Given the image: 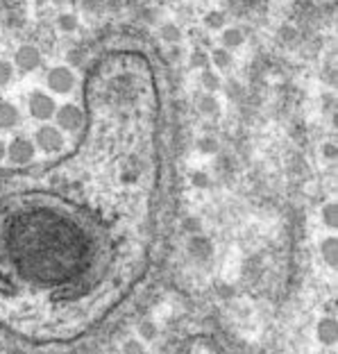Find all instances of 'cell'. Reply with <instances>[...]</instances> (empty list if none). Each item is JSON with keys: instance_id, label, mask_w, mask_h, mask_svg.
Here are the masks:
<instances>
[{"instance_id": "6da1fadb", "label": "cell", "mask_w": 338, "mask_h": 354, "mask_svg": "<svg viewBox=\"0 0 338 354\" xmlns=\"http://www.w3.org/2000/svg\"><path fill=\"white\" fill-rule=\"evenodd\" d=\"M7 157H10L12 164L23 166L27 161H32L34 157V145L27 141L25 137H14L12 143L7 145Z\"/></svg>"}, {"instance_id": "7a4b0ae2", "label": "cell", "mask_w": 338, "mask_h": 354, "mask_svg": "<svg viewBox=\"0 0 338 354\" xmlns=\"http://www.w3.org/2000/svg\"><path fill=\"white\" fill-rule=\"evenodd\" d=\"M55 112H57V105L50 95L41 93V91H34L30 95V114L34 118H39V121H48V118L55 116Z\"/></svg>"}, {"instance_id": "3957f363", "label": "cell", "mask_w": 338, "mask_h": 354, "mask_svg": "<svg viewBox=\"0 0 338 354\" xmlns=\"http://www.w3.org/2000/svg\"><path fill=\"white\" fill-rule=\"evenodd\" d=\"M36 145H39L43 152H50V154L60 152L64 148V134L57 128L46 125V128H41L36 132Z\"/></svg>"}, {"instance_id": "277c9868", "label": "cell", "mask_w": 338, "mask_h": 354, "mask_svg": "<svg viewBox=\"0 0 338 354\" xmlns=\"http://www.w3.org/2000/svg\"><path fill=\"white\" fill-rule=\"evenodd\" d=\"M46 82L55 93H69L71 88L75 86V75H73L69 69H64V66H57V69L48 73Z\"/></svg>"}, {"instance_id": "5b68a950", "label": "cell", "mask_w": 338, "mask_h": 354, "mask_svg": "<svg viewBox=\"0 0 338 354\" xmlns=\"http://www.w3.org/2000/svg\"><path fill=\"white\" fill-rule=\"evenodd\" d=\"M57 116V125L64 130V132H77L82 128V112L75 107V105H64L55 112Z\"/></svg>"}, {"instance_id": "8992f818", "label": "cell", "mask_w": 338, "mask_h": 354, "mask_svg": "<svg viewBox=\"0 0 338 354\" xmlns=\"http://www.w3.org/2000/svg\"><path fill=\"white\" fill-rule=\"evenodd\" d=\"M315 338H318L322 345H336V341H338V322L332 318V316L318 320V324H315Z\"/></svg>"}, {"instance_id": "52a82bcc", "label": "cell", "mask_w": 338, "mask_h": 354, "mask_svg": "<svg viewBox=\"0 0 338 354\" xmlns=\"http://www.w3.org/2000/svg\"><path fill=\"white\" fill-rule=\"evenodd\" d=\"M14 62L19 64V69L32 71V69H36V66L41 64V55H39V50H36L34 46H21L16 57H14Z\"/></svg>"}, {"instance_id": "ba28073f", "label": "cell", "mask_w": 338, "mask_h": 354, "mask_svg": "<svg viewBox=\"0 0 338 354\" xmlns=\"http://www.w3.org/2000/svg\"><path fill=\"white\" fill-rule=\"evenodd\" d=\"M19 109L7 100H0V130H12L19 125Z\"/></svg>"}, {"instance_id": "9c48e42d", "label": "cell", "mask_w": 338, "mask_h": 354, "mask_svg": "<svg viewBox=\"0 0 338 354\" xmlns=\"http://www.w3.org/2000/svg\"><path fill=\"white\" fill-rule=\"evenodd\" d=\"M320 252L322 257H325L327 266H332V268H336L338 263V252H336V239H325L320 246Z\"/></svg>"}, {"instance_id": "30bf717a", "label": "cell", "mask_w": 338, "mask_h": 354, "mask_svg": "<svg viewBox=\"0 0 338 354\" xmlns=\"http://www.w3.org/2000/svg\"><path fill=\"white\" fill-rule=\"evenodd\" d=\"M138 336H141L143 341H154V338H157V324L150 320L141 322L138 324Z\"/></svg>"}, {"instance_id": "8fae6325", "label": "cell", "mask_w": 338, "mask_h": 354, "mask_svg": "<svg viewBox=\"0 0 338 354\" xmlns=\"http://www.w3.org/2000/svg\"><path fill=\"white\" fill-rule=\"evenodd\" d=\"M123 354H145V345L141 341H136V338H130L123 345Z\"/></svg>"}, {"instance_id": "7c38bea8", "label": "cell", "mask_w": 338, "mask_h": 354, "mask_svg": "<svg viewBox=\"0 0 338 354\" xmlns=\"http://www.w3.org/2000/svg\"><path fill=\"white\" fill-rule=\"evenodd\" d=\"M223 41H225V46H241V41H243V34L239 32V30H234V27H230L225 32V36H223Z\"/></svg>"}, {"instance_id": "4fadbf2b", "label": "cell", "mask_w": 338, "mask_h": 354, "mask_svg": "<svg viewBox=\"0 0 338 354\" xmlns=\"http://www.w3.org/2000/svg\"><path fill=\"white\" fill-rule=\"evenodd\" d=\"M322 220H325L327 227H336V220H338L336 204H327L325 209H322Z\"/></svg>"}, {"instance_id": "5bb4252c", "label": "cell", "mask_w": 338, "mask_h": 354, "mask_svg": "<svg viewBox=\"0 0 338 354\" xmlns=\"http://www.w3.org/2000/svg\"><path fill=\"white\" fill-rule=\"evenodd\" d=\"M12 78H14V71H12L10 62H0V86L10 84Z\"/></svg>"}, {"instance_id": "9a60e30c", "label": "cell", "mask_w": 338, "mask_h": 354, "mask_svg": "<svg viewBox=\"0 0 338 354\" xmlns=\"http://www.w3.org/2000/svg\"><path fill=\"white\" fill-rule=\"evenodd\" d=\"M214 62L218 66H227V64H230V55H227L225 50H216V53H214Z\"/></svg>"}, {"instance_id": "2e32d148", "label": "cell", "mask_w": 338, "mask_h": 354, "mask_svg": "<svg viewBox=\"0 0 338 354\" xmlns=\"http://www.w3.org/2000/svg\"><path fill=\"white\" fill-rule=\"evenodd\" d=\"M62 25H69L66 30H73V27H75V19H73V16H62Z\"/></svg>"}, {"instance_id": "e0dca14e", "label": "cell", "mask_w": 338, "mask_h": 354, "mask_svg": "<svg viewBox=\"0 0 338 354\" xmlns=\"http://www.w3.org/2000/svg\"><path fill=\"white\" fill-rule=\"evenodd\" d=\"M204 80H207V82H204L207 86H211V88H216V86H218V82H216V78H214V75H204Z\"/></svg>"}, {"instance_id": "ac0fdd59", "label": "cell", "mask_w": 338, "mask_h": 354, "mask_svg": "<svg viewBox=\"0 0 338 354\" xmlns=\"http://www.w3.org/2000/svg\"><path fill=\"white\" fill-rule=\"evenodd\" d=\"M5 154H7V145H5L3 141H0V159H3Z\"/></svg>"}]
</instances>
